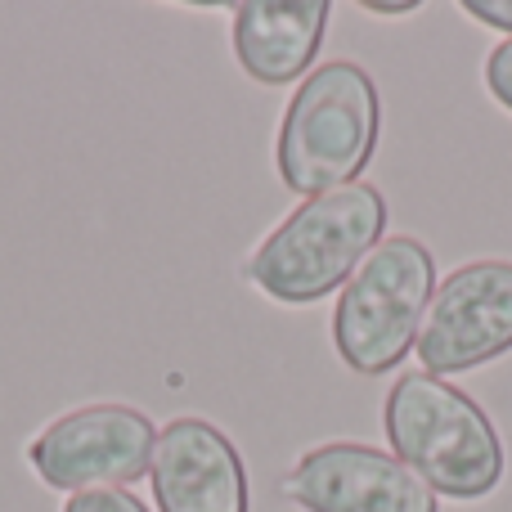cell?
<instances>
[{"instance_id": "6da1fadb", "label": "cell", "mask_w": 512, "mask_h": 512, "mask_svg": "<svg viewBox=\"0 0 512 512\" xmlns=\"http://www.w3.org/2000/svg\"><path fill=\"white\" fill-rule=\"evenodd\" d=\"M382 432L391 454L418 472L436 499H477L495 495L508 472V454L490 414L459 391L454 382L432 373H400L382 400Z\"/></svg>"}, {"instance_id": "7a4b0ae2", "label": "cell", "mask_w": 512, "mask_h": 512, "mask_svg": "<svg viewBox=\"0 0 512 512\" xmlns=\"http://www.w3.org/2000/svg\"><path fill=\"white\" fill-rule=\"evenodd\" d=\"M387 198L369 180L306 198L248 256V279L279 306H310L346 288L364 256L382 243Z\"/></svg>"}, {"instance_id": "3957f363", "label": "cell", "mask_w": 512, "mask_h": 512, "mask_svg": "<svg viewBox=\"0 0 512 512\" xmlns=\"http://www.w3.org/2000/svg\"><path fill=\"white\" fill-rule=\"evenodd\" d=\"M382 131V99L373 77L351 59H328L288 99L274 140L279 180L301 198L355 185L373 162Z\"/></svg>"}, {"instance_id": "277c9868", "label": "cell", "mask_w": 512, "mask_h": 512, "mask_svg": "<svg viewBox=\"0 0 512 512\" xmlns=\"http://www.w3.org/2000/svg\"><path fill=\"white\" fill-rule=\"evenodd\" d=\"M436 292V256L414 234H391L364 256L333 306L337 360L360 378H387L418 346Z\"/></svg>"}, {"instance_id": "5b68a950", "label": "cell", "mask_w": 512, "mask_h": 512, "mask_svg": "<svg viewBox=\"0 0 512 512\" xmlns=\"http://www.w3.org/2000/svg\"><path fill=\"white\" fill-rule=\"evenodd\" d=\"M158 427L144 409L99 400L59 414L27 441V468L59 495L81 490H126L149 477Z\"/></svg>"}, {"instance_id": "8992f818", "label": "cell", "mask_w": 512, "mask_h": 512, "mask_svg": "<svg viewBox=\"0 0 512 512\" xmlns=\"http://www.w3.org/2000/svg\"><path fill=\"white\" fill-rule=\"evenodd\" d=\"M423 373H468L512 351V261L486 256L450 270L418 328Z\"/></svg>"}, {"instance_id": "52a82bcc", "label": "cell", "mask_w": 512, "mask_h": 512, "mask_svg": "<svg viewBox=\"0 0 512 512\" xmlns=\"http://www.w3.org/2000/svg\"><path fill=\"white\" fill-rule=\"evenodd\" d=\"M283 495L306 512H441L436 490L378 445L328 441L283 477Z\"/></svg>"}, {"instance_id": "ba28073f", "label": "cell", "mask_w": 512, "mask_h": 512, "mask_svg": "<svg viewBox=\"0 0 512 512\" xmlns=\"http://www.w3.org/2000/svg\"><path fill=\"white\" fill-rule=\"evenodd\" d=\"M149 481L158 512H252L243 454L212 418H171L153 445Z\"/></svg>"}, {"instance_id": "9c48e42d", "label": "cell", "mask_w": 512, "mask_h": 512, "mask_svg": "<svg viewBox=\"0 0 512 512\" xmlns=\"http://www.w3.org/2000/svg\"><path fill=\"white\" fill-rule=\"evenodd\" d=\"M234 59L261 86H292L310 77L333 5L328 0H243L230 9Z\"/></svg>"}, {"instance_id": "30bf717a", "label": "cell", "mask_w": 512, "mask_h": 512, "mask_svg": "<svg viewBox=\"0 0 512 512\" xmlns=\"http://www.w3.org/2000/svg\"><path fill=\"white\" fill-rule=\"evenodd\" d=\"M63 512H149V504L135 499L131 490H81V495H68Z\"/></svg>"}, {"instance_id": "8fae6325", "label": "cell", "mask_w": 512, "mask_h": 512, "mask_svg": "<svg viewBox=\"0 0 512 512\" xmlns=\"http://www.w3.org/2000/svg\"><path fill=\"white\" fill-rule=\"evenodd\" d=\"M486 90L495 95L499 108H508L512 113V36L508 41H499L495 50L486 54Z\"/></svg>"}, {"instance_id": "7c38bea8", "label": "cell", "mask_w": 512, "mask_h": 512, "mask_svg": "<svg viewBox=\"0 0 512 512\" xmlns=\"http://www.w3.org/2000/svg\"><path fill=\"white\" fill-rule=\"evenodd\" d=\"M459 9L495 32H512V0H463Z\"/></svg>"}, {"instance_id": "4fadbf2b", "label": "cell", "mask_w": 512, "mask_h": 512, "mask_svg": "<svg viewBox=\"0 0 512 512\" xmlns=\"http://www.w3.org/2000/svg\"><path fill=\"white\" fill-rule=\"evenodd\" d=\"M364 9H369V14H382V18H400V14H414V9H423L418 5V0H364Z\"/></svg>"}]
</instances>
